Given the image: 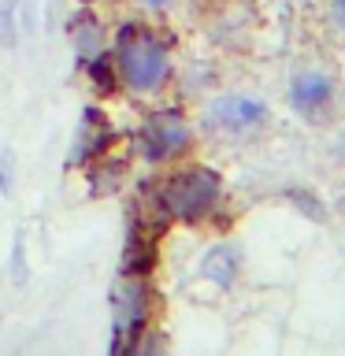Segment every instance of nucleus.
<instances>
[{
    "mask_svg": "<svg viewBox=\"0 0 345 356\" xmlns=\"http://www.w3.org/2000/svg\"><path fill=\"white\" fill-rule=\"evenodd\" d=\"M74 38H78V49L89 52V41H93V44L100 41V26L93 19H78V33H74Z\"/></svg>",
    "mask_w": 345,
    "mask_h": 356,
    "instance_id": "obj_8",
    "label": "nucleus"
},
{
    "mask_svg": "<svg viewBox=\"0 0 345 356\" xmlns=\"http://www.w3.org/2000/svg\"><path fill=\"white\" fill-rule=\"evenodd\" d=\"M264 104L252 97H223L208 108V127H216L223 134H249L264 122Z\"/></svg>",
    "mask_w": 345,
    "mask_h": 356,
    "instance_id": "obj_4",
    "label": "nucleus"
},
{
    "mask_svg": "<svg viewBox=\"0 0 345 356\" xmlns=\"http://www.w3.org/2000/svg\"><path fill=\"white\" fill-rule=\"evenodd\" d=\"M11 163H15V156H4V160H0V189H4V193H11Z\"/></svg>",
    "mask_w": 345,
    "mask_h": 356,
    "instance_id": "obj_10",
    "label": "nucleus"
},
{
    "mask_svg": "<svg viewBox=\"0 0 345 356\" xmlns=\"http://www.w3.org/2000/svg\"><path fill=\"white\" fill-rule=\"evenodd\" d=\"M327 97H330V78H323L316 71L300 74L294 82V108H300V111H316Z\"/></svg>",
    "mask_w": 345,
    "mask_h": 356,
    "instance_id": "obj_5",
    "label": "nucleus"
},
{
    "mask_svg": "<svg viewBox=\"0 0 345 356\" xmlns=\"http://www.w3.org/2000/svg\"><path fill=\"white\" fill-rule=\"evenodd\" d=\"M89 78H93L97 93H115V86H119L115 60H108V56H93V63H89Z\"/></svg>",
    "mask_w": 345,
    "mask_h": 356,
    "instance_id": "obj_7",
    "label": "nucleus"
},
{
    "mask_svg": "<svg viewBox=\"0 0 345 356\" xmlns=\"http://www.w3.org/2000/svg\"><path fill=\"white\" fill-rule=\"evenodd\" d=\"M115 71L134 93H160L163 82L171 78V56L167 44L145 26L119 30V52H115Z\"/></svg>",
    "mask_w": 345,
    "mask_h": 356,
    "instance_id": "obj_1",
    "label": "nucleus"
},
{
    "mask_svg": "<svg viewBox=\"0 0 345 356\" xmlns=\"http://www.w3.org/2000/svg\"><path fill=\"white\" fill-rule=\"evenodd\" d=\"M186 145H189V127L178 111H156V115H149V122L141 130V149L149 160L156 163L171 160V156L186 152Z\"/></svg>",
    "mask_w": 345,
    "mask_h": 356,
    "instance_id": "obj_3",
    "label": "nucleus"
},
{
    "mask_svg": "<svg viewBox=\"0 0 345 356\" xmlns=\"http://www.w3.org/2000/svg\"><path fill=\"white\" fill-rule=\"evenodd\" d=\"M219 175L208 171V167H186V171H175L160 189V208L171 219L182 222H197L204 219L208 211H216L219 204Z\"/></svg>",
    "mask_w": 345,
    "mask_h": 356,
    "instance_id": "obj_2",
    "label": "nucleus"
},
{
    "mask_svg": "<svg viewBox=\"0 0 345 356\" xmlns=\"http://www.w3.org/2000/svg\"><path fill=\"white\" fill-rule=\"evenodd\" d=\"M11 41H15V4H4L0 8V44Z\"/></svg>",
    "mask_w": 345,
    "mask_h": 356,
    "instance_id": "obj_9",
    "label": "nucleus"
},
{
    "mask_svg": "<svg viewBox=\"0 0 345 356\" xmlns=\"http://www.w3.org/2000/svg\"><path fill=\"white\" fill-rule=\"evenodd\" d=\"M82 4H93V0H82Z\"/></svg>",
    "mask_w": 345,
    "mask_h": 356,
    "instance_id": "obj_12",
    "label": "nucleus"
},
{
    "mask_svg": "<svg viewBox=\"0 0 345 356\" xmlns=\"http://www.w3.org/2000/svg\"><path fill=\"white\" fill-rule=\"evenodd\" d=\"M204 275L211 278V282H219V286H230L234 275H238V256H234V249L216 245V249L204 256Z\"/></svg>",
    "mask_w": 345,
    "mask_h": 356,
    "instance_id": "obj_6",
    "label": "nucleus"
},
{
    "mask_svg": "<svg viewBox=\"0 0 345 356\" xmlns=\"http://www.w3.org/2000/svg\"><path fill=\"white\" fill-rule=\"evenodd\" d=\"M334 11H338V19H342V26H345V0H334Z\"/></svg>",
    "mask_w": 345,
    "mask_h": 356,
    "instance_id": "obj_11",
    "label": "nucleus"
}]
</instances>
